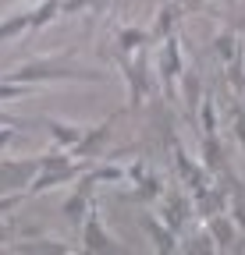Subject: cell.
Listing matches in <instances>:
<instances>
[{
	"mask_svg": "<svg viewBox=\"0 0 245 255\" xmlns=\"http://www.w3.org/2000/svg\"><path fill=\"white\" fill-rule=\"evenodd\" d=\"M4 78L25 82V85H39V82H103L107 75L75 68V64H60V60H32V64H18V68L4 71Z\"/></svg>",
	"mask_w": 245,
	"mask_h": 255,
	"instance_id": "cell-1",
	"label": "cell"
},
{
	"mask_svg": "<svg viewBox=\"0 0 245 255\" xmlns=\"http://www.w3.org/2000/svg\"><path fill=\"white\" fill-rule=\"evenodd\" d=\"M39 174V159H4L0 163V191H18Z\"/></svg>",
	"mask_w": 245,
	"mask_h": 255,
	"instance_id": "cell-2",
	"label": "cell"
},
{
	"mask_svg": "<svg viewBox=\"0 0 245 255\" xmlns=\"http://www.w3.org/2000/svg\"><path fill=\"white\" fill-rule=\"evenodd\" d=\"M93 184H96V177L89 174V177H82V184H78V191L64 202V220L71 223V227H78V223L89 216V199H93Z\"/></svg>",
	"mask_w": 245,
	"mask_h": 255,
	"instance_id": "cell-3",
	"label": "cell"
},
{
	"mask_svg": "<svg viewBox=\"0 0 245 255\" xmlns=\"http://www.w3.org/2000/svg\"><path fill=\"white\" fill-rule=\"evenodd\" d=\"M160 78H164L167 92L174 96V85H178V78H181V50H178V39H174V36H167V39H164V53H160Z\"/></svg>",
	"mask_w": 245,
	"mask_h": 255,
	"instance_id": "cell-4",
	"label": "cell"
},
{
	"mask_svg": "<svg viewBox=\"0 0 245 255\" xmlns=\"http://www.w3.org/2000/svg\"><path fill=\"white\" fill-rule=\"evenodd\" d=\"M82 248L85 252H117V245H114V238L110 234H103V227H100V220H96V213L89 209V216L82 220Z\"/></svg>",
	"mask_w": 245,
	"mask_h": 255,
	"instance_id": "cell-5",
	"label": "cell"
},
{
	"mask_svg": "<svg viewBox=\"0 0 245 255\" xmlns=\"http://www.w3.org/2000/svg\"><path fill=\"white\" fill-rule=\"evenodd\" d=\"M43 124H46L50 138H53L60 149H75V145H78V138L85 135V128H82V124H68V121H57V117H46Z\"/></svg>",
	"mask_w": 245,
	"mask_h": 255,
	"instance_id": "cell-6",
	"label": "cell"
},
{
	"mask_svg": "<svg viewBox=\"0 0 245 255\" xmlns=\"http://www.w3.org/2000/svg\"><path fill=\"white\" fill-rule=\"evenodd\" d=\"M107 138H110V121L96 124L93 131H85V135L78 138V145H75V149H78V156H96V152H100V145H103Z\"/></svg>",
	"mask_w": 245,
	"mask_h": 255,
	"instance_id": "cell-7",
	"label": "cell"
},
{
	"mask_svg": "<svg viewBox=\"0 0 245 255\" xmlns=\"http://www.w3.org/2000/svg\"><path fill=\"white\" fill-rule=\"evenodd\" d=\"M60 11H64V0H39V7L28 11V28H43V25H50L53 18H60Z\"/></svg>",
	"mask_w": 245,
	"mask_h": 255,
	"instance_id": "cell-8",
	"label": "cell"
},
{
	"mask_svg": "<svg viewBox=\"0 0 245 255\" xmlns=\"http://www.w3.org/2000/svg\"><path fill=\"white\" fill-rule=\"evenodd\" d=\"M21 32H28V14H11V18H4V21H0V43L21 36Z\"/></svg>",
	"mask_w": 245,
	"mask_h": 255,
	"instance_id": "cell-9",
	"label": "cell"
},
{
	"mask_svg": "<svg viewBox=\"0 0 245 255\" xmlns=\"http://www.w3.org/2000/svg\"><path fill=\"white\" fill-rule=\"evenodd\" d=\"M146 227H149V234H153V241H157L160 252H174V248H178V245H174V231H164L157 220H146Z\"/></svg>",
	"mask_w": 245,
	"mask_h": 255,
	"instance_id": "cell-10",
	"label": "cell"
},
{
	"mask_svg": "<svg viewBox=\"0 0 245 255\" xmlns=\"http://www.w3.org/2000/svg\"><path fill=\"white\" fill-rule=\"evenodd\" d=\"M121 53H135V50H142V43H146V32H139V28H121Z\"/></svg>",
	"mask_w": 245,
	"mask_h": 255,
	"instance_id": "cell-11",
	"label": "cell"
},
{
	"mask_svg": "<svg viewBox=\"0 0 245 255\" xmlns=\"http://www.w3.org/2000/svg\"><path fill=\"white\" fill-rule=\"evenodd\" d=\"M32 92V85L25 82H11V78H0V100H21V96Z\"/></svg>",
	"mask_w": 245,
	"mask_h": 255,
	"instance_id": "cell-12",
	"label": "cell"
},
{
	"mask_svg": "<svg viewBox=\"0 0 245 255\" xmlns=\"http://www.w3.org/2000/svg\"><path fill=\"white\" fill-rule=\"evenodd\" d=\"M210 227H213V238H217V245H228V241L235 238V227H231V220H228V216H217V220L210 223Z\"/></svg>",
	"mask_w": 245,
	"mask_h": 255,
	"instance_id": "cell-13",
	"label": "cell"
},
{
	"mask_svg": "<svg viewBox=\"0 0 245 255\" xmlns=\"http://www.w3.org/2000/svg\"><path fill=\"white\" fill-rule=\"evenodd\" d=\"M185 103H189V110L199 107V78L196 75H185Z\"/></svg>",
	"mask_w": 245,
	"mask_h": 255,
	"instance_id": "cell-14",
	"label": "cell"
},
{
	"mask_svg": "<svg viewBox=\"0 0 245 255\" xmlns=\"http://www.w3.org/2000/svg\"><path fill=\"white\" fill-rule=\"evenodd\" d=\"M203 128H206V135H217V121H213V100H203Z\"/></svg>",
	"mask_w": 245,
	"mask_h": 255,
	"instance_id": "cell-15",
	"label": "cell"
},
{
	"mask_svg": "<svg viewBox=\"0 0 245 255\" xmlns=\"http://www.w3.org/2000/svg\"><path fill=\"white\" fill-rule=\"evenodd\" d=\"M14 252H68L64 245H46V241H39V245H14Z\"/></svg>",
	"mask_w": 245,
	"mask_h": 255,
	"instance_id": "cell-16",
	"label": "cell"
},
{
	"mask_svg": "<svg viewBox=\"0 0 245 255\" xmlns=\"http://www.w3.org/2000/svg\"><path fill=\"white\" fill-rule=\"evenodd\" d=\"M21 206V191H7V195H0V216H4L7 209Z\"/></svg>",
	"mask_w": 245,
	"mask_h": 255,
	"instance_id": "cell-17",
	"label": "cell"
},
{
	"mask_svg": "<svg viewBox=\"0 0 245 255\" xmlns=\"http://www.w3.org/2000/svg\"><path fill=\"white\" fill-rule=\"evenodd\" d=\"M213 46H217V53L228 60V57L235 53V36H217V43H213Z\"/></svg>",
	"mask_w": 245,
	"mask_h": 255,
	"instance_id": "cell-18",
	"label": "cell"
},
{
	"mask_svg": "<svg viewBox=\"0 0 245 255\" xmlns=\"http://www.w3.org/2000/svg\"><path fill=\"white\" fill-rule=\"evenodd\" d=\"M0 124H4V128H18V131H21V128H28L25 121H18V117H11V114H4V110H0Z\"/></svg>",
	"mask_w": 245,
	"mask_h": 255,
	"instance_id": "cell-19",
	"label": "cell"
},
{
	"mask_svg": "<svg viewBox=\"0 0 245 255\" xmlns=\"http://www.w3.org/2000/svg\"><path fill=\"white\" fill-rule=\"evenodd\" d=\"M0 241H11V227H7V223H0Z\"/></svg>",
	"mask_w": 245,
	"mask_h": 255,
	"instance_id": "cell-20",
	"label": "cell"
}]
</instances>
